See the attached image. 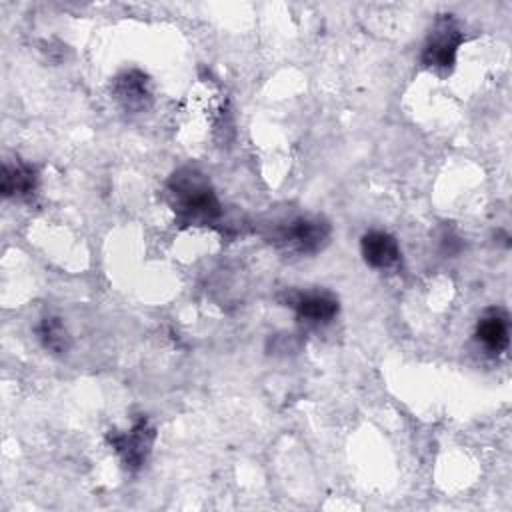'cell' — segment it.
<instances>
[{
  "mask_svg": "<svg viewBox=\"0 0 512 512\" xmlns=\"http://www.w3.org/2000/svg\"><path fill=\"white\" fill-rule=\"evenodd\" d=\"M474 336L478 340V344L492 356H498L502 352H506L508 344H510V320L508 314L500 308H490L486 310L478 322H476V330Z\"/></svg>",
  "mask_w": 512,
  "mask_h": 512,
  "instance_id": "7",
  "label": "cell"
},
{
  "mask_svg": "<svg viewBox=\"0 0 512 512\" xmlns=\"http://www.w3.org/2000/svg\"><path fill=\"white\" fill-rule=\"evenodd\" d=\"M332 226L322 216H296L276 226L272 240L294 254H316L328 244Z\"/></svg>",
  "mask_w": 512,
  "mask_h": 512,
  "instance_id": "3",
  "label": "cell"
},
{
  "mask_svg": "<svg viewBox=\"0 0 512 512\" xmlns=\"http://www.w3.org/2000/svg\"><path fill=\"white\" fill-rule=\"evenodd\" d=\"M106 440L118 454L124 468L136 472L146 464L152 452L156 430L148 418L140 416L128 430H110Z\"/></svg>",
  "mask_w": 512,
  "mask_h": 512,
  "instance_id": "4",
  "label": "cell"
},
{
  "mask_svg": "<svg viewBox=\"0 0 512 512\" xmlns=\"http://www.w3.org/2000/svg\"><path fill=\"white\" fill-rule=\"evenodd\" d=\"M290 306L296 312V318L300 322L320 326L328 324L336 318L340 304L338 298L330 292L324 290H310V292H300L294 298H290Z\"/></svg>",
  "mask_w": 512,
  "mask_h": 512,
  "instance_id": "6",
  "label": "cell"
},
{
  "mask_svg": "<svg viewBox=\"0 0 512 512\" xmlns=\"http://www.w3.org/2000/svg\"><path fill=\"white\" fill-rule=\"evenodd\" d=\"M38 188V172L26 162H6L2 166V196L24 200L30 198Z\"/></svg>",
  "mask_w": 512,
  "mask_h": 512,
  "instance_id": "9",
  "label": "cell"
},
{
  "mask_svg": "<svg viewBox=\"0 0 512 512\" xmlns=\"http://www.w3.org/2000/svg\"><path fill=\"white\" fill-rule=\"evenodd\" d=\"M360 252L364 262L374 270H392L402 260L398 240L384 230H368L360 238Z\"/></svg>",
  "mask_w": 512,
  "mask_h": 512,
  "instance_id": "5",
  "label": "cell"
},
{
  "mask_svg": "<svg viewBox=\"0 0 512 512\" xmlns=\"http://www.w3.org/2000/svg\"><path fill=\"white\" fill-rule=\"evenodd\" d=\"M464 42V32L458 20L452 14H440L422 46L420 62L424 68L434 72H452L456 64V54L460 44Z\"/></svg>",
  "mask_w": 512,
  "mask_h": 512,
  "instance_id": "2",
  "label": "cell"
},
{
  "mask_svg": "<svg viewBox=\"0 0 512 512\" xmlns=\"http://www.w3.org/2000/svg\"><path fill=\"white\" fill-rule=\"evenodd\" d=\"M112 96L122 104L124 110L140 112L152 102L150 82L140 70H126L114 78Z\"/></svg>",
  "mask_w": 512,
  "mask_h": 512,
  "instance_id": "8",
  "label": "cell"
},
{
  "mask_svg": "<svg viewBox=\"0 0 512 512\" xmlns=\"http://www.w3.org/2000/svg\"><path fill=\"white\" fill-rule=\"evenodd\" d=\"M170 206L184 226L214 224L222 216V206L210 180L196 168L176 170L166 184Z\"/></svg>",
  "mask_w": 512,
  "mask_h": 512,
  "instance_id": "1",
  "label": "cell"
},
{
  "mask_svg": "<svg viewBox=\"0 0 512 512\" xmlns=\"http://www.w3.org/2000/svg\"><path fill=\"white\" fill-rule=\"evenodd\" d=\"M40 344L52 354H66L70 348V334L58 316H44L36 324Z\"/></svg>",
  "mask_w": 512,
  "mask_h": 512,
  "instance_id": "10",
  "label": "cell"
}]
</instances>
